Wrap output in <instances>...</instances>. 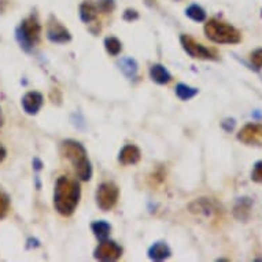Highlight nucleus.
<instances>
[{"label": "nucleus", "mask_w": 262, "mask_h": 262, "mask_svg": "<svg viewBox=\"0 0 262 262\" xmlns=\"http://www.w3.org/2000/svg\"><path fill=\"white\" fill-rule=\"evenodd\" d=\"M250 60H251V64H253L255 69L261 70L262 69V48L254 50V51L251 52V55H250Z\"/></svg>", "instance_id": "nucleus-21"}, {"label": "nucleus", "mask_w": 262, "mask_h": 262, "mask_svg": "<svg viewBox=\"0 0 262 262\" xmlns=\"http://www.w3.org/2000/svg\"><path fill=\"white\" fill-rule=\"evenodd\" d=\"M104 47H106V51L113 56L120 55L121 50H122V44L117 37H107L104 40Z\"/></svg>", "instance_id": "nucleus-19"}, {"label": "nucleus", "mask_w": 262, "mask_h": 262, "mask_svg": "<svg viewBox=\"0 0 262 262\" xmlns=\"http://www.w3.org/2000/svg\"><path fill=\"white\" fill-rule=\"evenodd\" d=\"M41 36V25L39 19L32 15L21 22L17 29V37L24 48H32L40 41Z\"/></svg>", "instance_id": "nucleus-4"}, {"label": "nucleus", "mask_w": 262, "mask_h": 262, "mask_svg": "<svg viewBox=\"0 0 262 262\" xmlns=\"http://www.w3.org/2000/svg\"><path fill=\"white\" fill-rule=\"evenodd\" d=\"M43 95L40 92H36V91H32V92H28V94L22 98V108L26 114H30V116H35L40 112V108L43 106Z\"/></svg>", "instance_id": "nucleus-10"}, {"label": "nucleus", "mask_w": 262, "mask_h": 262, "mask_svg": "<svg viewBox=\"0 0 262 262\" xmlns=\"http://www.w3.org/2000/svg\"><path fill=\"white\" fill-rule=\"evenodd\" d=\"M81 198V188L77 181L68 177H59L56 180L54 191V206L63 217H69L76 211Z\"/></svg>", "instance_id": "nucleus-1"}, {"label": "nucleus", "mask_w": 262, "mask_h": 262, "mask_svg": "<svg viewBox=\"0 0 262 262\" xmlns=\"http://www.w3.org/2000/svg\"><path fill=\"white\" fill-rule=\"evenodd\" d=\"M60 154L72 162L74 170L77 173V176L82 181L91 180V177H92V166H91L85 147L82 146L81 143L72 140V139L63 140L62 144H60Z\"/></svg>", "instance_id": "nucleus-2"}, {"label": "nucleus", "mask_w": 262, "mask_h": 262, "mask_svg": "<svg viewBox=\"0 0 262 262\" xmlns=\"http://www.w3.org/2000/svg\"><path fill=\"white\" fill-rule=\"evenodd\" d=\"M124 18L126 19V21H134V19H138L139 18V14L136 10H126L124 14Z\"/></svg>", "instance_id": "nucleus-24"}, {"label": "nucleus", "mask_w": 262, "mask_h": 262, "mask_svg": "<svg viewBox=\"0 0 262 262\" xmlns=\"http://www.w3.org/2000/svg\"><path fill=\"white\" fill-rule=\"evenodd\" d=\"M251 180L258 184H262V161H258L254 165L253 172H251Z\"/></svg>", "instance_id": "nucleus-22"}, {"label": "nucleus", "mask_w": 262, "mask_h": 262, "mask_svg": "<svg viewBox=\"0 0 262 262\" xmlns=\"http://www.w3.org/2000/svg\"><path fill=\"white\" fill-rule=\"evenodd\" d=\"M140 158H142V152L134 144L125 146L120 151V155H118V161L122 165H135V163H138L140 161Z\"/></svg>", "instance_id": "nucleus-11"}, {"label": "nucleus", "mask_w": 262, "mask_h": 262, "mask_svg": "<svg viewBox=\"0 0 262 262\" xmlns=\"http://www.w3.org/2000/svg\"><path fill=\"white\" fill-rule=\"evenodd\" d=\"M205 35L217 44H237L242 41L241 32L227 22L211 18L205 24Z\"/></svg>", "instance_id": "nucleus-3"}, {"label": "nucleus", "mask_w": 262, "mask_h": 262, "mask_svg": "<svg viewBox=\"0 0 262 262\" xmlns=\"http://www.w3.org/2000/svg\"><path fill=\"white\" fill-rule=\"evenodd\" d=\"M33 165H35L36 170H40V169H41V166H43V165H41V162H40V161L37 158H36L35 161H33Z\"/></svg>", "instance_id": "nucleus-26"}, {"label": "nucleus", "mask_w": 262, "mask_h": 262, "mask_svg": "<svg viewBox=\"0 0 262 262\" xmlns=\"http://www.w3.org/2000/svg\"><path fill=\"white\" fill-rule=\"evenodd\" d=\"M180 43L183 46L187 54L193 59H202V60H217L219 55L215 54L213 50L205 47L201 43H198L196 40H193L191 36L183 35L180 37Z\"/></svg>", "instance_id": "nucleus-5"}, {"label": "nucleus", "mask_w": 262, "mask_h": 262, "mask_svg": "<svg viewBox=\"0 0 262 262\" xmlns=\"http://www.w3.org/2000/svg\"><path fill=\"white\" fill-rule=\"evenodd\" d=\"M3 125V116H2V108H0V126Z\"/></svg>", "instance_id": "nucleus-27"}, {"label": "nucleus", "mask_w": 262, "mask_h": 262, "mask_svg": "<svg viewBox=\"0 0 262 262\" xmlns=\"http://www.w3.org/2000/svg\"><path fill=\"white\" fill-rule=\"evenodd\" d=\"M121 70L124 72V74L126 77L129 78H134L138 73V63H136V60L130 59V58H125V59L121 60Z\"/></svg>", "instance_id": "nucleus-18"}, {"label": "nucleus", "mask_w": 262, "mask_h": 262, "mask_svg": "<svg viewBox=\"0 0 262 262\" xmlns=\"http://www.w3.org/2000/svg\"><path fill=\"white\" fill-rule=\"evenodd\" d=\"M144 2H147V3H148L150 6H152L155 3V0H144Z\"/></svg>", "instance_id": "nucleus-28"}, {"label": "nucleus", "mask_w": 262, "mask_h": 262, "mask_svg": "<svg viewBox=\"0 0 262 262\" xmlns=\"http://www.w3.org/2000/svg\"><path fill=\"white\" fill-rule=\"evenodd\" d=\"M47 37L50 41L58 44L68 43V41L72 40V35H70L69 30L66 29V28L54 17L50 18V21H48Z\"/></svg>", "instance_id": "nucleus-9"}, {"label": "nucleus", "mask_w": 262, "mask_h": 262, "mask_svg": "<svg viewBox=\"0 0 262 262\" xmlns=\"http://www.w3.org/2000/svg\"><path fill=\"white\" fill-rule=\"evenodd\" d=\"M150 76L152 78V81H155L157 84H161V85H165V84H169L172 81V76L168 72V69L161 63H154L151 66Z\"/></svg>", "instance_id": "nucleus-12"}, {"label": "nucleus", "mask_w": 262, "mask_h": 262, "mask_svg": "<svg viewBox=\"0 0 262 262\" xmlns=\"http://www.w3.org/2000/svg\"><path fill=\"white\" fill-rule=\"evenodd\" d=\"M176 95L179 99L189 100V99H192L193 96H196V95H198V90H196V88H192V86H189V85H185V84H177Z\"/></svg>", "instance_id": "nucleus-16"}, {"label": "nucleus", "mask_w": 262, "mask_h": 262, "mask_svg": "<svg viewBox=\"0 0 262 262\" xmlns=\"http://www.w3.org/2000/svg\"><path fill=\"white\" fill-rule=\"evenodd\" d=\"M6 157H7V150H6L5 147L0 144V163L5 161Z\"/></svg>", "instance_id": "nucleus-25"}, {"label": "nucleus", "mask_w": 262, "mask_h": 262, "mask_svg": "<svg viewBox=\"0 0 262 262\" xmlns=\"http://www.w3.org/2000/svg\"><path fill=\"white\" fill-rule=\"evenodd\" d=\"M98 11H99L98 5H95L92 0H85L80 6V17H81L82 22H85V24L95 21L98 17Z\"/></svg>", "instance_id": "nucleus-13"}, {"label": "nucleus", "mask_w": 262, "mask_h": 262, "mask_svg": "<svg viewBox=\"0 0 262 262\" xmlns=\"http://www.w3.org/2000/svg\"><path fill=\"white\" fill-rule=\"evenodd\" d=\"M172 255V251L169 249V246L163 242H158L155 245L151 246V249L148 250V257L154 261H163Z\"/></svg>", "instance_id": "nucleus-14"}, {"label": "nucleus", "mask_w": 262, "mask_h": 262, "mask_svg": "<svg viewBox=\"0 0 262 262\" xmlns=\"http://www.w3.org/2000/svg\"><path fill=\"white\" fill-rule=\"evenodd\" d=\"M185 15L191 18L195 22L206 21V11L198 5H191L188 9L185 10Z\"/></svg>", "instance_id": "nucleus-17"}, {"label": "nucleus", "mask_w": 262, "mask_h": 262, "mask_svg": "<svg viewBox=\"0 0 262 262\" xmlns=\"http://www.w3.org/2000/svg\"><path fill=\"white\" fill-rule=\"evenodd\" d=\"M116 5H114V0H98V9L103 13L108 14L112 13L114 10Z\"/></svg>", "instance_id": "nucleus-23"}, {"label": "nucleus", "mask_w": 262, "mask_h": 262, "mask_svg": "<svg viewBox=\"0 0 262 262\" xmlns=\"http://www.w3.org/2000/svg\"><path fill=\"white\" fill-rule=\"evenodd\" d=\"M120 189L114 183H102L96 191V203L103 211L112 210L118 202Z\"/></svg>", "instance_id": "nucleus-6"}, {"label": "nucleus", "mask_w": 262, "mask_h": 262, "mask_svg": "<svg viewBox=\"0 0 262 262\" xmlns=\"http://www.w3.org/2000/svg\"><path fill=\"white\" fill-rule=\"evenodd\" d=\"M91 228H92V232H94L95 236L98 237L100 242L106 241L110 235V231H112L110 224L106 223V221H95L91 225Z\"/></svg>", "instance_id": "nucleus-15"}, {"label": "nucleus", "mask_w": 262, "mask_h": 262, "mask_svg": "<svg viewBox=\"0 0 262 262\" xmlns=\"http://www.w3.org/2000/svg\"><path fill=\"white\" fill-rule=\"evenodd\" d=\"M10 210V196L7 193L0 189V220L5 219L6 215L9 214Z\"/></svg>", "instance_id": "nucleus-20"}, {"label": "nucleus", "mask_w": 262, "mask_h": 262, "mask_svg": "<svg viewBox=\"0 0 262 262\" xmlns=\"http://www.w3.org/2000/svg\"><path fill=\"white\" fill-rule=\"evenodd\" d=\"M237 140L247 146H262V124H246L239 130Z\"/></svg>", "instance_id": "nucleus-8"}, {"label": "nucleus", "mask_w": 262, "mask_h": 262, "mask_svg": "<svg viewBox=\"0 0 262 262\" xmlns=\"http://www.w3.org/2000/svg\"><path fill=\"white\" fill-rule=\"evenodd\" d=\"M95 258L99 261H117L122 255V247L118 246L116 242L102 241L96 247L94 253Z\"/></svg>", "instance_id": "nucleus-7"}]
</instances>
